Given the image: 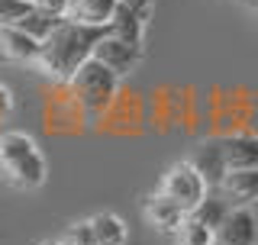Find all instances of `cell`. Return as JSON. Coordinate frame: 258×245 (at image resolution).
<instances>
[{
    "mask_svg": "<svg viewBox=\"0 0 258 245\" xmlns=\"http://www.w3.org/2000/svg\"><path fill=\"white\" fill-rule=\"evenodd\" d=\"M216 239L223 245H258V216L248 207H232L216 229Z\"/></svg>",
    "mask_w": 258,
    "mask_h": 245,
    "instance_id": "obj_8",
    "label": "cell"
},
{
    "mask_svg": "<svg viewBox=\"0 0 258 245\" xmlns=\"http://www.w3.org/2000/svg\"><path fill=\"white\" fill-rule=\"evenodd\" d=\"M220 197L229 200V207H248L258 200V168H236L226 171V177L220 181Z\"/></svg>",
    "mask_w": 258,
    "mask_h": 245,
    "instance_id": "obj_10",
    "label": "cell"
},
{
    "mask_svg": "<svg viewBox=\"0 0 258 245\" xmlns=\"http://www.w3.org/2000/svg\"><path fill=\"white\" fill-rule=\"evenodd\" d=\"M107 29L81 26L75 20H61V26L42 42V55H39V71L45 78L68 84L75 78V71L94 55V45L103 39Z\"/></svg>",
    "mask_w": 258,
    "mask_h": 245,
    "instance_id": "obj_1",
    "label": "cell"
},
{
    "mask_svg": "<svg viewBox=\"0 0 258 245\" xmlns=\"http://www.w3.org/2000/svg\"><path fill=\"white\" fill-rule=\"evenodd\" d=\"M32 10V0H0V29L20 26V20Z\"/></svg>",
    "mask_w": 258,
    "mask_h": 245,
    "instance_id": "obj_19",
    "label": "cell"
},
{
    "mask_svg": "<svg viewBox=\"0 0 258 245\" xmlns=\"http://www.w3.org/2000/svg\"><path fill=\"white\" fill-rule=\"evenodd\" d=\"M32 7H39V10H45L52 16H68L75 0H32Z\"/></svg>",
    "mask_w": 258,
    "mask_h": 245,
    "instance_id": "obj_20",
    "label": "cell"
},
{
    "mask_svg": "<svg viewBox=\"0 0 258 245\" xmlns=\"http://www.w3.org/2000/svg\"><path fill=\"white\" fill-rule=\"evenodd\" d=\"M229 210H232V207H229V200H223V197H213V194H207V200H204V203H200V207L190 213V219H197L200 226H207V229L216 235V229L223 226V219L229 216Z\"/></svg>",
    "mask_w": 258,
    "mask_h": 245,
    "instance_id": "obj_15",
    "label": "cell"
},
{
    "mask_svg": "<svg viewBox=\"0 0 258 245\" xmlns=\"http://www.w3.org/2000/svg\"><path fill=\"white\" fill-rule=\"evenodd\" d=\"M13 107V97H10V91H7V87H0V113H7Z\"/></svg>",
    "mask_w": 258,
    "mask_h": 245,
    "instance_id": "obj_22",
    "label": "cell"
},
{
    "mask_svg": "<svg viewBox=\"0 0 258 245\" xmlns=\"http://www.w3.org/2000/svg\"><path fill=\"white\" fill-rule=\"evenodd\" d=\"M94 58L103 62L110 71H116L119 78H126V75H133V71L139 68L142 45L126 42V39H116V36H107V32H103V39L94 45Z\"/></svg>",
    "mask_w": 258,
    "mask_h": 245,
    "instance_id": "obj_5",
    "label": "cell"
},
{
    "mask_svg": "<svg viewBox=\"0 0 258 245\" xmlns=\"http://www.w3.org/2000/svg\"><path fill=\"white\" fill-rule=\"evenodd\" d=\"M210 245H223V242H220V239H216V235H213V242H210Z\"/></svg>",
    "mask_w": 258,
    "mask_h": 245,
    "instance_id": "obj_25",
    "label": "cell"
},
{
    "mask_svg": "<svg viewBox=\"0 0 258 245\" xmlns=\"http://www.w3.org/2000/svg\"><path fill=\"white\" fill-rule=\"evenodd\" d=\"M242 7H245V10H248V13H252L255 20H258V0H242Z\"/></svg>",
    "mask_w": 258,
    "mask_h": 245,
    "instance_id": "obj_23",
    "label": "cell"
},
{
    "mask_svg": "<svg viewBox=\"0 0 258 245\" xmlns=\"http://www.w3.org/2000/svg\"><path fill=\"white\" fill-rule=\"evenodd\" d=\"M145 20H149V13L119 7L116 16H113V23L107 26V36H116V39H126V42L142 45L145 42Z\"/></svg>",
    "mask_w": 258,
    "mask_h": 245,
    "instance_id": "obj_13",
    "label": "cell"
},
{
    "mask_svg": "<svg viewBox=\"0 0 258 245\" xmlns=\"http://www.w3.org/2000/svg\"><path fill=\"white\" fill-rule=\"evenodd\" d=\"M207 191H210V184L200 177V171L194 168L190 161L171 165L165 171V177H161V187H158V194H165L171 203H177L187 216L207 200Z\"/></svg>",
    "mask_w": 258,
    "mask_h": 245,
    "instance_id": "obj_4",
    "label": "cell"
},
{
    "mask_svg": "<svg viewBox=\"0 0 258 245\" xmlns=\"http://www.w3.org/2000/svg\"><path fill=\"white\" fill-rule=\"evenodd\" d=\"M142 216H145V223H149L155 232H161V235H177L181 226L187 223V213H184L177 203L168 200L165 194H152V197H145Z\"/></svg>",
    "mask_w": 258,
    "mask_h": 245,
    "instance_id": "obj_6",
    "label": "cell"
},
{
    "mask_svg": "<svg viewBox=\"0 0 258 245\" xmlns=\"http://www.w3.org/2000/svg\"><path fill=\"white\" fill-rule=\"evenodd\" d=\"M61 20H68V16H52V13L39 10V7H32V10L20 20V29H23V32H29V36H36L39 42H45V39L61 26Z\"/></svg>",
    "mask_w": 258,
    "mask_h": 245,
    "instance_id": "obj_16",
    "label": "cell"
},
{
    "mask_svg": "<svg viewBox=\"0 0 258 245\" xmlns=\"http://www.w3.org/2000/svg\"><path fill=\"white\" fill-rule=\"evenodd\" d=\"M223 155H226V165L229 171L236 168H258V136H226L223 139Z\"/></svg>",
    "mask_w": 258,
    "mask_h": 245,
    "instance_id": "obj_12",
    "label": "cell"
},
{
    "mask_svg": "<svg viewBox=\"0 0 258 245\" xmlns=\"http://www.w3.org/2000/svg\"><path fill=\"white\" fill-rule=\"evenodd\" d=\"M119 7H129V10L149 13V10H152V0H119Z\"/></svg>",
    "mask_w": 258,
    "mask_h": 245,
    "instance_id": "obj_21",
    "label": "cell"
},
{
    "mask_svg": "<svg viewBox=\"0 0 258 245\" xmlns=\"http://www.w3.org/2000/svg\"><path fill=\"white\" fill-rule=\"evenodd\" d=\"M174 239H177V245H210L213 242V232H210L207 226H200L197 219L187 216V223L181 226V232H177Z\"/></svg>",
    "mask_w": 258,
    "mask_h": 245,
    "instance_id": "obj_18",
    "label": "cell"
},
{
    "mask_svg": "<svg viewBox=\"0 0 258 245\" xmlns=\"http://www.w3.org/2000/svg\"><path fill=\"white\" fill-rule=\"evenodd\" d=\"M119 10V0H75L68 20L81 23V26H94V29H107L113 23V16Z\"/></svg>",
    "mask_w": 258,
    "mask_h": 245,
    "instance_id": "obj_11",
    "label": "cell"
},
{
    "mask_svg": "<svg viewBox=\"0 0 258 245\" xmlns=\"http://www.w3.org/2000/svg\"><path fill=\"white\" fill-rule=\"evenodd\" d=\"M91 226H94L97 245H126V239H129L126 223L116 213H107V210H103V213H94Z\"/></svg>",
    "mask_w": 258,
    "mask_h": 245,
    "instance_id": "obj_14",
    "label": "cell"
},
{
    "mask_svg": "<svg viewBox=\"0 0 258 245\" xmlns=\"http://www.w3.org/2000/svg\"><path fill=\"white\" fill-rule=\"evenodd\" d=\"M39 245H61L58 239H45V242H39Z\"/></svg>",
    "mask_w": 258,
    "mask_h": 245,
    "instance_id": "obj_24",
    "label": "cell"
},
{
    "mask_svg": "<svg viewBox=\"0 0 258 245\" xmlns=\"http://www.w3.org/2000/svg\"><path fill=\"white\" fill-rule=\"evenodd\" d=\"M39 55H42V42L36 36L23 32L20 26L0 29V58L13 65H39Z\"/></svg>",
    "mask_w": 258,
    "mask_h": 245,
    "instance_id": "obj_7",
    "label": "cell"
},
{
    "mask_svg": "<svg viewBox=\"0 0 258 245\" xmlns=\"http://www.w3.org/2000/svg\"><path fill=\"white\" fill-rule=\"evenodd\" d=\"M58 242L61 245H97V235H94L91 219H81V223L64 226V232L58 235Z\"/></svg>",
    "mask_w": 258,
    "mask_h": 245,
    "instance_id": "obj_17",
    "label": "cell"
},
{
    "mask_svg": "<svg viewBox=\"0 0 258 245\" xmlns=\"http://www.w3.org/2000/svg\"><path fill=\"white\" fill-rule=\"evenodd\" d=\"M187 161L200 171V177H204L210 187H220V181L226 177V171H229L226 155H223V139H204V142L190 152Z\"/></svg>",
    "mask_w": 258,
    "mask_h": 245,
    "instance_id": "obj_9",
    "label": "cell"
},
{
    "mask_svg": "<svg viewBox=\"0 0 258 245\" xmlns=\"http://www.w3.org/2000/svg\"><path fill=\"white\" fill-rule=\"evenodd\" d=\"M0 177L13 191H39L48 177L45 158L26 133L0 136Z\"/></svg>",
    "mask_w": 258,
    "mask_h": 245,
    "instance_id": "obj_2",
    "label": "cell"
},
{
    "mask_svg": "<svg viewBox=\"0 0 258 245\" xmlns=\"http://www.w3.org/2000/svg\"><path fill=\"white\" fill-rule=\"evenodd\" d=\"M68 87H71V94H75V100L81 103L84 113H100V110H107L113 103V97H116L119 75L110 71L103 62H97L91 55V58L75 71V78L68 81Z\"/></svg>",
    "mask_w": 258,
    "mask_h": 245,
    "instance_id": "obj_3",
    "label": "cell"
}]
</instances>
